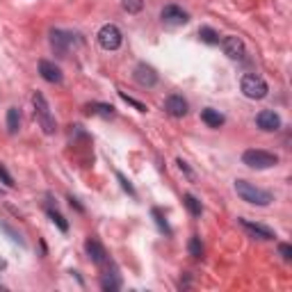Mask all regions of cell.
<instances>
[{
	"mask_svg": "<svg viewBox=\"0 0 292 292\" xmlns=\"http://www.w3.org/2000/svg\"><path fill=\"white\" fill-rule=\"evenodd\" d=\"M235 192H238L240 199L247 201V203H251V206L265 208V206H270L272 201H274L272 192L256 187V185H254V183H249V180H235Z\"/></svg>",
	"mask_w": 292,
	"mask_h": 292,
	"instance_id": "obj_1",
	"label": "cell"
},
{
	"mask_svg": "<svg viewBox=\"0 0 292 292\" xmlns=\"http://www.w3.org/2000/svg\"><path fill=\"white\" fill-rule=\"evenodd\" d=\"M119 96L124 98V101H126V103H128V105H133V108H135V110H140V112H146V110H148V108H146L144 103H140V101H137V98L128 96V94H126V92H119Z\"/></svg>",
	"mask_w": 292,
	"mask_h": 292,
	"instance_id": "obj_26",
	"label": "cell"
},
{
	"mask_svg": "<svg viewBox=\"0 0 292 292\" xmlns=\"http://www.w3.org/2000/svg\"><path fill=\"white\" fill-rule=\"evenodd\" d=\"M164 110H167L171 117H185L187 114V101L178 94H171V96L164 101Z\"/></svg>",
	"mask_w": 292,
	"mask_h": 292,
	"instance_id": "obj_14",
	"label": "cell"
},
{
	"mask_svg": "<svg viewBox=\"0 0 292 292\" xmlns=\"http://www.w3.org/2000/svg\"><path fill=\"white\" fill-rule=\"evenodd\" d=\"M5 267H7V263H5L2 258H0V270H5Z\"/></svg>",
	"mask_w": 292,
	"mask_h": 292,
	"instance_id": "obj_31",
	"label": "cell"
},
{
	"mask_svg": "<svg viewBox=\"0 0 292 292\" xmlns=\"http://www.w3.org/2000/svg\"><path fill=\"white\" fill-rule=\"evenodd\" d=\"M178 167H180V171L187 176V178H194V173H192V169L187 167V162H183V160H178Z\"/></svg>",
	"mask_w": 292,
	"mask_h": 292,
	"instance_id": "obj_30",
	"label": "cell"
},
{
	"mask_svg": "<svg viewBox=\"0 0 292 292\" xmlns=\"http://www.w3.org/2000/svg\"><path fill=\"white\" fill-rule=\"evenodd\" d=\"M201 121L206 126H210V128H219V126L224 124V117L217 110H212V108H206L203 112H201Z\"/></svg>",
	"mask_w": 292,
	"mask_h": 292,
	"instance_id": "obj_15",
	"label": "cell"
},
{
	"mask_svg": "<svg viewBox=\"0 0 292 292\" xmlns=\"http://www.w3.org/2000/svg\"><path fill=\"white\" fill-rule=\"evenodd\" d=\"M87 112L89 114H98V117H103V119H112L114 117V108L108 103H89L87 105Z\"/></svg>",
	"mask_w": 292,
	"mask_h": 292,
	"instance_id": "obj_16",
	"label": "cell"
},
{
	"mask_svg": "<svg viewBox=\"0 0 292 292\" xmlns=\"http://www.w3.org/2000/svg\"><path fill=\"white\" fill-rule=\"evenodd\" d=\"M101 288L103 290H119L121 288V279H119V274H117V270H112V274H103V279H101Z\"/></svg>",
	"mask_w": 292,
	"mask_h": 292,
	"instance_id": "obj_17",
	"label": "cell"
},
{
	"mask_svg": "<svg viewBox=\"0 0 292 292\" xmlns=\"http://www.w3.org/2000/svg\"><path fill=\"white\" fill-rule=\"evenodd\" d=\"M0 180H2L7 187H14V178H11V173L5 169V164H0Z\"/></svg>",
	"mask_w": 292,
	"mask_h": 292,
	"instance_id": "obj_28",
	"label": "cell"
},
{
	"mask_svg": "<svg viewBox=\"0 0 292 292\" xmlns=\"http://www.w3.org/2000/svg\"><path fill=\"white\" fill-rule=\"evenodd\" d=\"M199 37H201V41L208 43V46H217V43L222 41V39H219V34H217L212 27H201V30H199Z\"/></svg>",
	"mask_w": 292,
	"mask_h": 292,
	"instance_id": "obj_20",
	"label": "cell"
},
{
	"mask_svg": "<svg viewBox=\"0 0 292 292\" xmlns=\"http://www.w3.org/2000/svg\"><path fill=\"white\" fill-rule=\"evenodd\" d=\"M0 228H2V231H5L7 235H9V240H11V242H16V244H21V247H25V242L21 240V235H18V233L14 231V228H11L9 224H0Z\"/></svg>",
	"mask_w": 292,
	"mask_h": 292,
	"instance_id": "obj_25",
	"label": "cell"
},
{
	"mask_svg": "<svg viewBox=\"0 0 292 292\" xmlns=\"http://www.w3.org/2000/svg\"><path fill=\"white\" fill-rule=\"evenodd\" d=\"M98 43H101L103 50H117L124 43V34H121V30L114 23H108V25H103L98 30Z\"/></svg>",
	"mask_w": 292,
	"mask_h": 292,
	"instance_id": "obj_5",
	"label": "cell"
},
{
	"mask_svg": "<svg viewBox=\"0 0 292 292\" xmlns=\"http://www.w3.org/2000/svg\"><path fill=\"white\" fill-rule=\"evenodd\" d=\"M46 212H48V217L53 219V224H57V228H60L62 233L69 231V222H66L64 217H62L60 210H55V208H46Z\"/></svg>",
	"mask_w": 292,
	"mask_h": 292,
	"instance_id": "obj_21",
	"label": "cell"
},
{
	"mask_svg": "<svg viewBox=\"0 0 292 292\" xmlns=\"http://www.w3.org/2000/svg\"><path fill=\"white\" fill-rule=\"evenodd\" d=\"M187 251H189V256L201 258V256H203V244H201V238H192V240H189Z\"/></svg>",
	"mask_w": 292,
	"mask_h": 292,
	"instance_id": "obj_24",
	"label": "cell"
},
{
	"mask_svg": "<svg viewBox=\"0 0 292 292\" xmlns=\"http://www.w3.org/2000/svg\"><path fill=\"white\" fill-rule=\"evenodd\" d=\"M117 178H119L121 187H124V189H126V192H128L130 196H135V194H137V192H135V187H133V185H130V180L126 178V176H124V173H121V171H117Z\"/></svg>",
	"mask_w": 292,
	"mask_h": 292,
	"instance_id": "obj_27",
	"label": "cell"
},
{
	"mask_svg": "<svg viewBox=\"0 0 292 292\" xmlns=\"http://www.w3.org/2000/svg\"><path fill=\"white\" fill-rule=\"evenodd\" d=\"M242 162L249 169H272L279 164V157L270 151H263V148H249L242 153Z\"/></svg>",
	"mask_w": 292,
	"mask_h": 292,
	"instance_id": "obj_3",
	"label": "cell"
},
{
	"mask_svg": "<svg viewBox=\"0 0 292 292\" xmlns=\"http://www.w3.org/2000/svg\"><path fill=\"white\" fill-rule=\"evenodd\" d=\"M183 203H185V208L189 210V215H192V217H201V210H203V208H201V201L196 199L194 194H185L183 196Z\"/></svg>",
	"mask_w": 292,
	"mask_h": 292,
	"instance_id": "obj_19",
	"label": "cell"
},
{
	"mask_svg": "<svg viewBox=\"0 0 292 292\" xmlns=\"http://www.w3.org/2000/svg\"><path fill=\"white\" fill-rule=\"evenodd\" d=\"M76 41V37L71 32H64V30H50V46H53V50L60 57H66V53H69L71 43Z\"/></svg>",
	"mask_w": 292,
	"mask_h": 292,
	"instance_id": "obj_7",
	"label": "cell"
},
{
	"mask_svg": "<svg viewBox=\"0 0 292 292\" xmlns=\"http://www.w3.org/2000/svg\"><path fill=\"white\" fill-rule=\"evenodd\" d=\"M281 117L274 112V110H260L258 114H256V126H258L260 130H265V133H274V130L281 128Z\"/></svg>",
	"mask_w": 292,
	"mask_h": 292,
	"instance_id": "obj_9",
	"label": "cell"
},
{
	"mask_svg": "<svg viewBox=\"0 0 292 292\" xmlns=\"http://www.w3.org/2000/svg\"><path fill=\"white\" fill-rule=\"evenodd\" d=\"M39 73H41V78L46 82H53V85H60V82H62L60 66H55L53 62H48V60H41V62H39Z\"/></svg>",
	"mask_w": 292,
	"mask_h": 292,
	"instance_id": "obj_13",
	"label": "cell"
},
{
	"mask_svg": "<svg viewBox=\"0 0 292 292\" xmlns=\"http://www.w3.org/2000/svg\"><path fill=\"white\" fill-rule=\"evenodd\" d=\"M85 251L96 265H105V263H108V251H105V247L98 242V240H87Z\"/></svg>",
	"mask_w": 292,
	"mask_h": 292,
	"instance_id": "obj_12",
	"label": "cell"
},
{
	"mask_svg": "<svg viewBox=\"0 0 292 292\" xmlns=\"http://www.w3.org/2000/svg\"><path fill=\"white\" fill-rule=\"evenodd\" d=\"M18 121H21L18 108H9V110H7V133H9V135H16V133H18Z\"/></svg>",
	"mask_w": 292,
	"mask_h": 292,
	"instance_id": "obj_18",
	"label": "cell"
},
{
	"mask_svg": "<svg viewBox=\"0 0 292 292\" xmlns=\"http://www.w3.org/2000/svg\"><path fill=\"white\" fill-rule=\"evenodd\" d=\"M240 224H242V228L247 233H249L251 238H258V240H274V231H272L270 226H263V224L258 222H249V219H240Z\"/></svg>",
	"mask_w": 292,
	"mask_h": 292,
	"instance_id": "obj_10",
	"label": "cell"
},
{
	"mask_svg": "<svg viewBox=\"0 0 292 292\" xmlns=\"http://www.w3.org/2000/svg\"><path fill=\"white\" fill-rule=\"evenodd\" d=\"M219 43H222V48H224V55H228L231 60L242 62L244 57H247V48H244V41H242L240 37H235V34H228V37H224Z\"/></svg>",
	"mask_w": 292,
	"mask_h": 292,
	"instance_id": "obj_6",
	"label": "cell"
},
{
	"mask_svg": "<svg viewBox=\"0 0 292 292\" xmlns=\"http://www.w3.org/2000/svg\"><path fill=\"white\" fill-rule=\"evenodd\" d=\"M160 18H162V23H167V25H185V23L189 21V14L178 5H167L160 11Z\"/></svg>",
	"mask_w": 292,
	"mask_h": 292,
	"instance_id": "obj_8",
	"label": "cell"
},
{
	"mask_svg": "<svg viewBox=\"0 0 292 292\" xmlns=\"http://www.w3.org/2000/svg\"><path fill=\"white\" fill-rule=\"evenodd\" d=\"M32 105H34V117H37L41 130L46 133V135H53L55 130H57V124H55L53 114H50V105H48V101H46V96H43L41 92H34Z\"/></svg>",
	"mask_w": 292,
	"mask_h": 292,
	"instance_id": "obj_2",
	"label": "cell"
},
{
	"mask_svg": "<svg viewBox=\"0 0 292 292\" xmlns=\"http://www.w3.org/2000/svg\"><path fill=\"white\" fill-rule=\"evenodd\" d=\"M133 76H135L137 85H142V87H155L157 85V73L148 64H144V62L135 66V73H133Z\"/></svg>",
	"mask_w": 292,
	"mask_h": 292,
	"instance_id": "obj_11",
	"label": "cell"
},
{
	"mask_svg": "<svg viewBox=\"0 0 292 292\" xmlns=\"http://www.w3.org/2000/svg\"><path fill=\"white\" fill-rule=\"evenodd\" d=\"M279 254H281L286 260H290L292 258V247L290 244H279Z\"/></svg>",
	"mask_w": 292,
	"mask_h": 292,
	"instance_id": "obj_29",
	"label": "cell"
},
{
	"mask_svg": "<svg viewBox=\"0 0 292 292\" xmlns=\"http://www.w3.org/2000/svg\"><path fill=\"white\" fill-rule=\"evenodd\" d=\"M153 219H155V224H157V228L164 233V235H171V228H169V224H167V219H164V215L157 208H153Z\"/></svg>",
	"mask_w": 292,
	"mask_h": 292,
	"instance_id": "obj_23",
	"label": "cell"
},
{
	"mask_svg": "<svg viewBox=\"0 0 292 292\" xmlns=\"http://www.w3.org/2000/svg\"><path fill=\"white\" fill-rule=\"evenodd\" d=\"M240 87H242L244 96L251 98V101H260V98H265L267 92H270L265 78L258 76V73H247V76L242 78V82H240Z\"/></svg>",
	"mask_w": 292,
	"mask_h": 292,
	"instance_id": "obj_4",
	"label": "cell"
},
{
	"mask_svg": "<svg viewBox=\"0 0 292 292\" xmlns=\"http://www.w3.org/2000/svg\"><path fill=\"white\" fill-rule=\"evenodd\" d=\"M121 7L128 14H140L144 9V0H121Z\"/></svg>",
	"mask_w": 292,
	"mask_h": 292,
	"instance_id": "obj_22",
	"label": "cell"
}]
</instances>
